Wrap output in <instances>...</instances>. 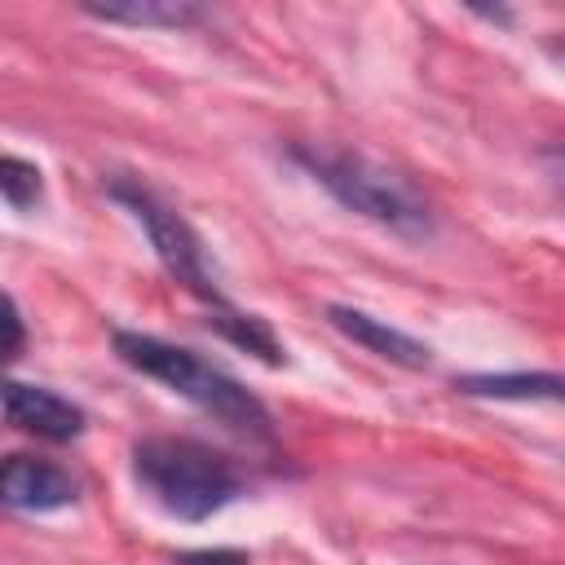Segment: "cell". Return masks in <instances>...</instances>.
<instances>
[{
  "label": "cell",
  "mask_w": 565,
  "mask_h": 565,
  "mask_svg": "<svg viewBox=\"0 0 565 565\" xmlns=\"http://www.w3.org/2000/svg\"><path fill=\"white\" fill-rule=\"evenodd\" d=\"M110 199L132 212V221L146 230L150 247L159 252L163 269H168L177 282H185L194 296H203V300H212V305L221 309V291H216V278H212V269H207L203 238L190 230V221H185L181 212H172L154 190H146V185H137V181H110Z\"/></svg>",
  "instance_id": "277c9868"
},
{
  "label": "cell",
  "mask_w": 565,
  "mask_h": 565,
  "mask_svg": "<svg viewBox=\"0 0 565 565\" xmlns=\"http://www.w3.org/2000/svg\"><path fill=\"white\" fill-rule=\"evenodd\" d=\"M296 159L353 212L371 216L375 225H388L397 234H428V207L424 199L393 177L388 168L349 154V150H296Z\"/></svg>",
  "instance_id": "3957f363"
},
{
  "label": "cell",
  "mask_w": 565,
  "mask_h": 565,
  "mask_svg": "<svg viewBox=\"0 0 565 565\" xmlns=\"http://www.w3.org/2000/svg\"><path fill=\"white\" fill-rule=\"evenodd\" d=\"M177 565H247V552H234V547H216V552H185V556H177Z\"/></svg>",
  "instance_id": "4fadbf2b"
},
{
  "label": "cell",
  "mask_w": 565,
  "mask_h": 565,
  "mask_svg": "<svg viewBox=\"0 0 565 565\" xmlns=\"http://www.w3.org/2000/svg\"><path fill=\"white\" fill-rule=\"evenodd\" d=\"M225 340H234L238 349H247V353H256L260 362H269V366H278L282 362V349H278V340H274V331H269V322L265 318H256V313H234V309H216L212 318H207Z\"/></svg>",
  "instance_id": "30bf717a"
},
{
  "label": "cell",
  "mask_w": 565,
  "mask_h": 565,
  "mask_svg": "<svg viewBox=\"0 0 565 565\" xmlns=\"http://www.w3.org/2000/svg\"><path fill=\"white\" fill-rule=\"evenodd\" d=\"M0 503L18 512H57L75 503V481L49 459L4 455L0 459Z\"/></svg>",
  "instance_id": "5b68a950"
},
{
  "label": "cell",
  "mask_w": 565,
  "mask_h": 565,
  "mask_svg": "<svg viewBox=\"0 0 565 565\" xmlns=\"http://www.w3.org/2000/svg\"><path fill=\"white\" fill-rule=\"evenodd\" d=\"M132 472L146 486V494L181 521H203L238 494L234 463L225 455H216L212 446L190 441V437L137 441L132 446Z\"/></svg>",
  "instance_id": "6da1fadb"
},
{
  "label": "cell",
  "mask_w": 565,
  "mask_h": 565,
  "mask_svg": "<svg viewBox=\"0 0 565 565\" xmlns=\"http://www.w3.org/2000/svg\"><path fill=\"white\" fill-rule=\"evenodd\" d=\"M459 393L468 397H512V402H556L561 397V375H459Z\"/></svg>",
  "instance_id": "ba28073f"
},
{
  "label": "cell",
  "mask_w": 565,
  "mask_h": 565,
  "mask_svg": "<svg viewBox=\"0 0 565 565\" xmlns=\"http://www.w3.org/2000/svg\"><path fill=\"white\" fill-rule=\"evenodd\" d=\"M115 353L128 366H137L141 375H150V380L168 384L172 393L190 397L194 406H203L221 424H230L238 433H256V437L269 433V411L260 406V397L247 393L225 371L194 358L190 349H177V344H168L159 335H141V331H115Z\"/></svg>",
  "instance_id": "7a4b0ae2"
},
{
  "label": "cell",
  "mask_w": 565,
  "mask_h": 565,
  "mask_svg": "<svg viewBox=\"0 0 565 565\" xmlns=\"http://www.w3.org/2000/svg\"><path fill=\"white\" fill-rule=\"evenodd\" d=\"M22 344H26L22 313H18V305H13V300L0 291V362L18 358V353H22Z\"/></svg>",
  "instance_id": "7c38bea8"
},
{
  "label": "cell",
  "mask_w": 565,
  "mask_h": 565,
  "mask_svg": "<svg viewBox=\"0 0 565 565\" xmlns=\"http://www.w3.org/2000/svg\"><path fill=\"white\" fill-rule=\"evenodd\" d=\"M88 18L102 22H128V26H194L203 18L199 4H181V0H141V4H88Z\"/></svg>",
  "instance_id": "9c48e42d"
},
{
  "label": "cell",
  "mask_w": 565,
  "mask_h": 565,
  "mask_svg": "<svg viewBox=\"0 0 565 565\" xmlns=\"http://www.w3.org/2000/svg\"><path fill=\"white\" fill-rule=\"evenodd\" d=\"M0 406L18 428H26L35 437H49V441H71L84 428V411L75 402L57 397L53 388H40V384L0 380Z\"/></svg>",
  "instance_id": "8992f818"
},
{
  "label": "cell",
  "mask_w": 565,
  "mask_h": 565,
  "mask_svg": "<svg viewBox=\"0 0 565 565\" xmlns=\"http://www.w3.org/2000/svg\"><path fill=\"white\" fill-rule=\"evenodd\" d=\"M327 318H331V327H335L340 335H349L353 344L371 349L375 358H388V362L411 366V371L428 366V344H419L415 335H406V331H397V327H388V322H380V318H371V313H362V309L331 305Z\"/></svg>",
  "instance_id": "52a82bcc"
},
{
  "label": "cell",
  "mask_w": 565,
  "mask_h": 565,
  "mask_svg": "<svg viewBox=\"0 0 565 565\" xmlns=\"http://www.w3.org/2000/svg\"><path fill=\"white\" fill-rule=\"evenodd\" d=\"M44 194V181H40V168L18 159V154H0V199H9L18 212L35 207Z\"/></svg>",
  "instance_id": "8fae6325"
}]
</instances>
